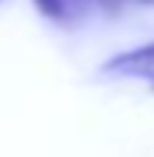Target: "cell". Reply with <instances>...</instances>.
<instances>
[{
	"label": "cell",
	"instance_id": "1",
	"mask_svg": "<svg viewBox=\"0 0 154 157\" xmlns=\"http://www.w3.org/2000/svg\"><path fill=\"white\" fill-rule=\"evenodd\" d=\"M101 74L121 77V80H137V84H148V87L154 90V40L144 44V47L114 54L111 60L101 67Z\"/></svg>",
	"mask_w": 154,
	"mask_h": 157
},
{
	"label": "cell",
	"instance_id": "2",
	"mask_svg": "<svg viewBox=\"0 0 154 157\" xmlns=\"http://www.w3.org/2000/svg\"><path fill=\"white\" fill-rule=\"evenodd\" d=\"M34 7L47 20H54L61 27H74L94 10V0H34Z\"/></svg>",
	"mask_w": 154,
	"mask_h": 157
},
{
	"label": "cell",
	"instance_id": "3",
	"mask_svg": "<svg viewBox=\"0 0 154 157\" xmlns=\"http://www.w3.org/2000/svg\"><path fill=\"white\" fill-rule=\"evenodd\" d=\"M148 3H154V0H148Z\"/></svg>",
	"mask_w": 154,
	"mask_h": 157
}]
</instances>
